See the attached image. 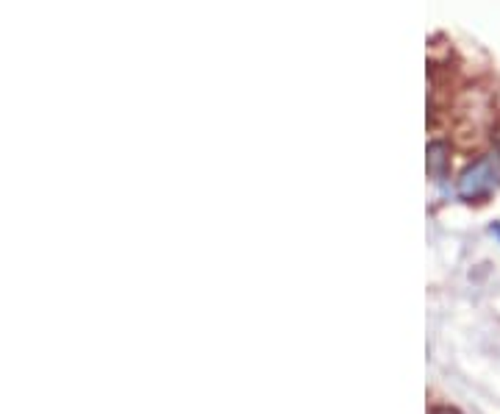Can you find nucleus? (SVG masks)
<instances>
[{"mask_svg":"<svg viewBox=\"0 0 500 414\" xmlns=\"http://www.w3.org/2000/svg\"><path fill=\"white\" fill-rule=\"evenodd\" d=\"M431 414H458V412H456V409H445V406H442V409H434Z\"/></svg>","mask_w":500,"mask_h":414,"instance_id":"f03ea898","label":"nucleus"},{"mask_svg":"<svg viewBox=\"0 0 500 414\" xmlns=\"http://www.w3.org/2000/svg\"><path fill=\"white\" fill-rule=\"evenodd\" d=\"M495 178H498V164L495 159H484L478 162L461 181V195L464 197H475V195H484L495 186Z\"/></svg>","mask_w":500,"mask_h":414,"instance_id":"f257e3e1","label":"nucleus"}]
</instances>
